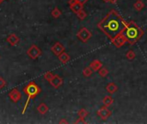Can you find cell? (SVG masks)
Wrapping results in <instances>:
<instances>
[{"instance_id": "8fae6325", "label": "cell", "mask_w": 147, "mask_h": 124, "mask_svg": "<svg viewBox=\"0 0 147 124\" xmlns=\"http://www.w3.org/2000/svg\"><path fill=\"white\" fill-rule=\"evenodd\" d=\"M7 42H9V44L10 46H16L18 44V42H20V39L18 38V36L16 34H10L7 39H6Z\"/></svg>"}, {"instance_id": "ffe728a7", "label": "cell", "mask_w": 147, "mask_h": 124, "mask_svg": "<svg viewBox=\"0 0 147 124\" xmlns=\"http://www.w3.org/2000/svg\"><path fill=\"white\" fill-rule=\"evenodd\" d=\"M52 17H54V18H58L60 16H61V11L58 10L57 7H55L52 11Z\"/></svg>"}, {"instance_id": "5bb4252c", "label": "cell", "mask_w": 147, "mask_h": 124, "mask_svg": "<svg viewBox=\"0 0 147 124\" xmlns=\"http://www.w3.org/2000/svg\"><path fill=\"white\" fill-rule=\"evenodd\" d=\"M58 59H60V61L61 62V63H63V64H66V63H67V62L70 60V56H69V54L68 53H65V52H63L62 53H60V55L58 56Z\"/></svg>"}, {"instance_id": "44dd1931", "label": "cell", "mask_w": 147, "mask_h": 124, "mask_svg": "<svg viewBox=\"0 0 147 124\" xmlns=\"http://www.w3.org/2000/svg\"><path fill=\"white\" fill-rule=\"evenodd\" d=\"M88 115H89V112H88L85 109H81L78 111V116H79L80 118L84 119V118H86V117L88 116Z\"/></svg>"}, {"instance_id": "7a4b0ae2", "label": "cell", "mask_w": 147, "mask_h": 124, "mask_svg": "<svg viewBox=\"0 0 147 124\" xmlns=\"http://www.w3.org/2000/svg\"><path fill=\"white\" fill-rule=\"evenodd\" d=\"M121 34L130 45H133L141 39L144 35V31L135 22L131 21L127 23V26Z\"/></svg>"}, {"instance_id": "f1b7e54d", "label": "cell", "mask_w": 147, "mask_h": 124, "mask_svg": "<svg viewBox=\"0 0 147 124\" xmlns=\"http://www.w3.org/2000/svg\"><path fill=\"white\" fill-rule=\"evenodd\" d=\"M77 2V0H69L68 4H69V5H70V6H72V5H73L74 4H76Z\"/></svg>"}, {"instance_id": "9a60e30c", "label": "cell", "mask_w": 147, "mask_h": 124, "mask_svg": "<svg viewBox=\"0 0 147 124\" xmlns=\"http://www.w3.org/2000/svg\"><path fill=\"white\" fill-rule=\"evenodd\" d=\"M48 109H48L47 105L46 104H44V103L39 104V106L37 107V110H38V112H39L41 115H45V114H47V111H48Z\"/></svg>"}, {"instance_id": "4316f807", "label": "cell", "mask_w": 147, "mask_h": 124, "mask_svg": "<svg viewBox=\"0 0 147 124\" xmlns=\"http://www.w3.org/2000/svg\"><path fill=\"white\" fill-rule=\"evenodd\" d=\"M75 123H86V121H84V119H83V118H78V120L77 121H75Z\"/></svg>"}, {"instance_id": "d6a6232c", "label": "cell", "mask_w": 147, "mask_h": 124, "mask_svg": "<svg viewBox=\"0 0 147 124\" xmlns=\"http://www.w3.org/2000/svg\"><path fill=\"white\" fill-rule=\"evenodd\" d=\"M3 1H4V0H0V4H2V3H3Z\"/></svg>"}, {"instance_id": "83f0119b", "label": "cell", "mask_w": 147, "mask_h": 124, "mask_svg": "<svg viewBox=\"0 0 147 124\" xmlns=\"http://www.w3.org/2000/svg\"><path fill=\"white\" fill-rule=\"evenodd\" d=\"M77 1L79 4H81L82 5H85V4L88 2V0H77Z\"/></svg>"}, {"instance_id": "484cf974", "label": "cell", "mask_w": 147, "mask_h": 124, "mask_svg": "<svg viewBox=\"0 0 147 124\" xmlns=\"http://www.w3.org/2000/svg\"><path fill=\"white\" fill-rule=\"evenodd\" d=\"M5 85H6L5 80L2 77H0V89H3Z\"/></svg>"}, {"instance_id": "f546056e", "label": "cell", "mask_w": 147, "mask_h": 124, "mask_svg": "<svg viewBox=\"0 0 147 124\" xmlns=\"http://www.w3.org/2000/svg\"><path fill=\"white\" fill-rule=\"evenodd\" d=\"M60 123H68V121L66 120H61V121H60Z\"/></svg>"}, {"instance_id": "d4e9b609", "label": "cell", "mask_w": 147, "mask_h": 124, "mask_svg": "<svg viewBox=\"0 0 147 124\" xmlns=\"http://www.w3.org/2000/svg\"><path fill=\"white\" fill-rule=\"evenodd\" d=\"M52 77H53V74H52L51 72L46 73L44 74V78H45L46 80H47V81H50V80L52 78Z\"/></svg>"}, {"instance_id": "9c48e42d", "label": "cell", "mask_w": 147, "mask_h": 124, "mask_svg": "<svg viewBox=\"0 0 147 124\" xmlns=\"http://www.w3.org/2000/svg\"><path fill=\"white\" fill-rule=\"evenodd\" d=\"M97 115L100 116V118H101V119H102V120H106V119H108V118L112 115V112L108 109V107L103 106V107H102L100 109H98V111H97Z\"/></svg>"}, {"instance_id": "6da1fadb", "label": "cell", "mask_w": 147, "mask_h": 124, "mask_svg": "<svg viewBox=\"0 0 147 124\" xmlns=\"http://www.w3.org/2000/svg\"><path fill=\"white\" fill-rule=\"evenodd\" d=\"M126 26L127 22L114 10L110 11L108 15L97 24V27L111 40L116 36L121 34Z\"/></svg>"}, {"instance_id": "3957f363", "label": "cell", "mask_w": 147, "mask_h": 124, "mask_svg": "<svg viewBox=\"0 0 147 124\" xmlns=\"http://www.w3.org/2000/svg\"><path fill=\"white\" fill-rule=\"evenodd\" d=\"M24 93L28 96V99L25 103V105H24V108L22 109V114L25 113L26 111V109L28 108V104L29 102H30L31 99L35 98L38 94H40L41 93V88L35 83V82H31V83H29L23 90Z\"/></svg>"}, {"instance_id": "7402d4cb", "label": "cell", "mask_w": 147, "mask_h": 124, "mask_svg": "<svg viewBox=\"0 0 147 124\" xmlns=\"http://www.w3.org/2000/svg\"><path fill=\"white\" fill-rule=\"evenodd\" d=\"M77 17L80 19V20H83V19H85L86 18V16H87V13L82 9L81 11H79L77 13Z\"/></svg>"}, {"instance_id": "5b68a950", "label": "cell", "mask_w": 147, "mask_h": 124, "mask_svg": "<svg viewBox=\"0 0 147 124\" xmlns=\"http://www.w3.org/2000/svg\"><path fill=\"white\" fill-rule=\"evenodd\" d=\"M41 50L36 45H32L27 51V54L32 59H36L41 55Z\"/></svg>"}, {"instance_id": "1f68e13d", "label": "cell", "mask_w": 147, "mask_h": 124, "mask_svg": "<svg viewBox=\"0 0 147 124\" xmlns=\"http://www.w3.org/2000/svg\"><path fill=\"white\" fill-rule=\"evenodd\" d=\"M102 1H104L105 3H109V2H110V0H102Z\"/></svg>"}, {"instance_id": "4dcf8cb0", "label": "cell", "mask_w": 147, "mask_h": 124, "mask_svg": "<svg viewBox=\"0 0 147 124\" xmlns=\"http://www.w3.org/2000/svg\"><path fill=\"white\" fill-rule=\"evenodd\" d=\"M117 1H118V0H110V2H109V3H111V4H115Z\"/></svg>"}, {"instance_id": "8992f818", "label": "cell", "mask_w": 147, "mask_h": 124, "mask_svg": "<svg viewBox=\"0 0 147 124\" xmlns=\"http://www.w3.org/2000/svg\"><path fill=\"white\" fill-rule=\"evenodd\" d=\"M127 42V40L125 39V37L123 36L122 34H120L118 36H116L114 38L112 39V43L116 47H121L123 45H125V43Z\"/></svg>"}, {"instance_id": "277c9868", "label": "cell", "mask_w": 147, "mask_h": 124, "mask_svg": "<svg viewBox=\"0 0 147 124\" xmlns=\"http://www.w3.org/2000/svg\"><path fill=\"white\" fill-rule=\"evenodd\" d=\"M77 36L78 39H80L83 42H87L89 41L91 36H92V34L91 31L86 28H82L77 33Z\"/></svg>"}, {"instance_id": "4fadbf2b", "label": "cell", "mask_w": 147, "mask_h": 124, "mask_svg": "<svg viewBox=\"0 0 147 124\" xmlns=\"http://www.w3.org/2000/svg\"><path fill=\"white\" fill-rule=\"evenodd\" d=\"M106 90L109 94H114V93H115L117 90H118V87H117V85L114 83H109L107 85Z\"/></svg>"}, {"instance_id": "ba28073f", "label": "cell", "mask_w": 147, "mask_h": 124, "mask_svg": "<svg viewBox=\"0 0 147 124\" xmlns=\"http://www.w3.org/2000/svg\"><path fill=\"white\" fill-rule=\"evenodd\" d=\"M9 97L10 98V100L13 103H17L18 101H20V99L22 98V94L21 92L17 90V89H13L10 91L9 93Z\"/></svg>"}, {"instance_id": "cb8c5ba5", "label": "cell", "mask_w": 147, "mask_h": 124, "mask_svg": "<svg viewBox=\"0 0 147 124\" xmlns=\"http://www.w3.org/2000/svg\"><path fill=\"white\" fill-rule=\"evenodd\" d=\"M135 56H136L135 53H134L133 51H132V50H129V51L127 53V54H126L127 59H130V60L134 59H135Z\"/></svg>"}, {"instance_id": "603a6c76", "label": "cell", "mask_w": 147, "mask_h": 124, "mask_svg": "<svg viewBox=\"0 0 147 124\" xmlns=\"http://www.w3.org/2000/svg\"><path fill=\"white\" fill-rule=\"evenodd\" d=\"M108 74V70L107 68L102 67V68L99 70V75H100L102 78H105Z\"/></svg>"}, {"instance_id": "7c38bea8", "label": "cell", "mask_w": 147, "mask_h": 124, "mask_svg": "<svg viewBox=\"0 0 147 124\" xmlns=\"http://www.w3.org/2000/svg\"><path fill=\"white\" fill-rule=\"evenodd\" d=\"M90 67L93 70V72H98L102 67V63L98 59H95L90 64Z\"/></svg>"}, {"instance_id": "52a82bcc", "label": "cell", "mask_w": 147, "mask_h": 124, "mask_svg": "<svg viewBox=\"0 0 147 124\" xmlns=\"http://www.w3.org/2000/svg\"><path fill=\"white\" fill-rule=\"evenodd\" d=\"M49 83L53 88L58 89L63 84V78L58 75H53L52 78L49 81Z\"/></svg>"}, {"instance_id": "ac0fdd59", "label": "cell", "mask_w": 147, "mask_h": 124, "mask_svg": "<svg viewBox=\"0 0 147 124\" xmlns=\"http://www.w3.org/2000/svg\"><path fill=\"white\" fill-rule=\"evenodd\" d=\"M83 5H82L81 4H79L78 2H77V3L74 4L73 5L70 6V8H71V10H72L74 13L77 14L79 11H81V10L83 9Z\"/></svg>"}, {"instance_id": "e0dca14e", "label": "cell", "mask_w": 147, "mask_h": 124, "mask_svg": "<svg viewBox=\"0 0 147 124\" xmlns=\"http://www.w3.org/2000/svg\"><path fill=\"white\" fill-rule=\"evenodd\" d=\"M133 7L137 11H140L144 8V2L142 1V0H137V1L135 2V4L133 5Z\"/></svg>"}, {"instance_id": "2e32d148", "label": "cell", "mask_w": 147, "mask_h": 124, "mask_svg": "<svg viewBox=\"0 0 147 124\" xmlns=\"http://www.w3.org/2000/svg\"><path fill=\"white\" fill-rule=\"evenodd\" d=\"M113 103H114V99L111 96H105L102 99V104H104V106H106L108 108L109 106H111L113 104Z\"/></svg>"}, {"instance_id": "30bf717a", "label": "cell", "mask_w": 147, "mask_h": 124, "mask_svg": "<svg viewBox=\"0 0 147 124\" xmlns=\"http://www.w3.org/2000/svg\"><path fill=\"white\" fill-rule=\"evenodd\" d=\"M52 52L56 55L58 56L60 53H62L63 52H65V47L60 43V42H56L51 48Z\"/></svg>"}, {"instance_id": "d6986e66", "label": "cell", "mask_w": 147, "mask_h": 124, "mask_svg": "<svg viewBox=\"0 0 147 124\" xmlns=\"http://www.w3.org/2000/svg\"><path fill=\"white\" fill-rule=\"evenodd\" d=\"M93 73V70L90 67H85L83 70V75L84 77H90Z\"/></svg>"}]
</instances>
